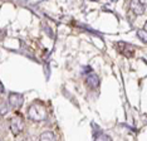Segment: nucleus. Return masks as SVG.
I'll list each match as a JSON object with an SVG mask.
<instances>
[{"mask_svg":"<svg viewBox=\"0 0 147 141\" xmlns=\"http://www.w3.org/2000/svg\"><path fill=\"white\" fill-rule=\"evenodd\" d=\"M28 117L33 121H43L47 119V111L42 105H32L28 111Z\"/></svg>","mask_w":147,"mask_h":141,"instance_id":"1","label":"nucleus"},{"mask_svg":"<svg viewBox=\"0 0 147 141\" xmlns=\"http://www.w3.org/2000/svg\"><path fill=\"white\" fill-rule=\"evenodd\" d=\"M23 127H24V122L20 116H14L10 119V130L13 135H19L23 131Z\"/></svg>","mask_w":147,"mask_h":141,"instance_id":"2","label":"nucleus"},{"mask_svg":"<svg viewBox=\"0 0 147 141\" xmlns=\"http://www.w3.org/2000/svg\"><path fill=\"white\" fill-rule=\"evenodd\" d=\"M117 47H118V50L122 53V54H125L126 57H128V58H131V57H133V54H135V48L128 44V43H117Z\"/></svg>","mask_w":147,"mask_h":141,"instance_id":"3","label":"nucleus"},{"mask_svg":"<svg viewBox=\"0 0 147 141\" xmlns=\"http://www.w3.org/2000/svg\"><path fill=\"white\" fill-rule=\"evenodd\" d=\"M23 96L20 93H10L9 95V105H10L13 108H19L23 105Z\"/></svg>","mask_w":147,"mask_h":141,"instance_id":"4","label":"nucleus"},{"mask_svg":"<svg viewBox=\"0 0 147 141\" xmlns=\"http://www.w3.org/2000/svg\"><path fill=\"white\" fill-rule=\"evenodd\" d=\"M131 10L136 15H142L146 10V5L141 0H131Z\"/></svg>","mask_w":147,"mask_h":141,"instance_id":"5","label":"nucleus"},{"mask_svg":"<svg viewBox=\"0 0 147 141\" xmlns=\"http://www.w3.org/2000/svg\"><path fill=\"white\" fill-rule=\"evenodd\" d=\"M86 82H87V85L91 87V88H97V87L99 86V78H98V76L93 75V73L87 77Z\"/></svg>","mask_w":147,"mask_h":141,"instance_id":"6","label":"nucleus"},{"mask_svg":"<svg viewBox=\"0 0 147 141\" xmlns=\"http://www.w3.org/2000/svg\"><path fill=\"white\" fill-rule=\"evenodd\" d=\"M39 141H55V136L53 135V132H51V131H47L43 135H40Z\"/></svg>","mask_w":147,"mask_h":141,"instance_id":"7","label":"nucleus"},{"mask_svg":"<svg viewBox=\"0 0 147 141\" xmlns=\"http://www.w3.org/2000/svg\"><path fill=\"white\" fill-rule=\"evenodd\" d=\"M137 37H138L143 43L147 44V32L146 30H138V32H137Z\"/></svg>","mask_w":147,"mask_h":141,"instance_id":"8","label":"nucleus"},{"mask_svg":"<svg viewBox=\"0 0 147 141\" xmlns=\"http://www.w3.org/2000/svg\"><path fill=\"white\" fill-rule=\"evenodd\" d=\"M6 112H8V105H6V102H3L1 103V115H5Z\"/></svg>","mask_w":147,"mask_h":141,"instance_id":"9","label":"nucleus"},{"mask_svg":"<svg viewBox=\"0 0 147 141\" xmlns=\"http://www.w3.org/2000/svg\"><path fill=\"white\" fill-rule=\"evenodd\" d=\"M98 141H111V137H108V136H106V135H102L98 139Z\"/></svg>","mask_w":147,"mask_h":141,"instance_id":"10","label":"nucleus"},{"mask_svg":"<svg viewBox=\"0 0 147 141\" xmlns=\"http://www.w3.org/2000/svg\"><path fill=\"white\" fill-rule=\"evenodd\" d=\"M141 1H142V3H143V4H145V5L147 4V0H141Z\"/></svg>","mask_w":147,"mask_h":141,"instance_id":"11","label":"nucleus"},{"mask_svg":"<svg viewBox=\"0 0 147 141\" xmlns=\"http://www.w3.org/2000/svg\"><path fill=\"white\" fill-rule=\"evenodd\" d=\"M145 30L147 32V22H146V24H145Z\"/></svg>","mask_w":147,"mask_h":141,"instance_id":"12","label":"nucleus"},{"mask_svg":"<svg viewBox=\"0 0 147 141\" xmlns=\"http://www.w3.org/2000/svg\"><path fill=\"white\" fill-rule=\"evenodd\" d=\"M94 1H97V0H94Z\"/></svg>","mask_w":147,"mask_h":141,"instance_id":"13","label":"nucleus"}]
</instances>
